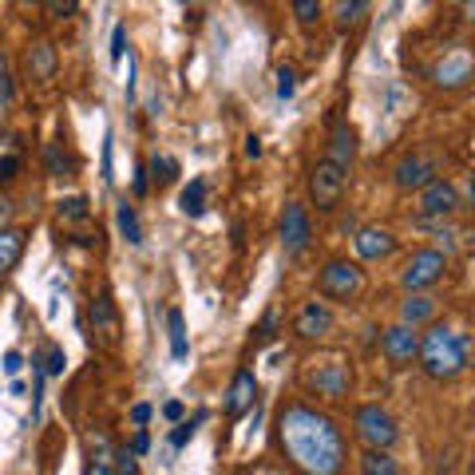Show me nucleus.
<instances>
[{"instance_id":"1","label":"nucleus","mask_w":475,"mask_h":475,"mask_svg":"<svg viewBox=\"0 0 475 475\" xmlns=\"http://www.w3.org/2000/svg\"><path fill=\"white\" fill-rule=\"evenodd\" d=\"M277 448L290 460V468L301 475H341L345 460H349V444L345 432L329 412H317L313 404L290 401L277 412Z\"/></svg>"},{"instance_id":"2","label":"nucleus","mask_w":475,"mask_h":475,"mask_svg":"<svg viewBox=\"0 0 475 475\" xmlns=\"http://www.w3.org/2000/svg\"><path fill=\"white\" fill-rule=\"evenodd\" d=\"M420 369L432 380H456L468 369V333H456L448 325H432L420 337Z\"/></svg>"},{"instance_id":"3","label":"nucleus","mask_w":475,"mask_h":475,"mask_svg":"<svg viewBox=\"0 0 475 475\" xmlns=\"http://www.w3.org/2000/svg\"><path fill=\"white\" fill-rule=\"evenodd\" d=\"M353 432L369 452H388V448L401 440V428H396V416L380 404H361L353 412Z\"/></svg>"},{"instance_id":"4","label":"nucleus","mask_w":475,"mask_h":475,"mask_svg":"<svg viewBox=\"0 0 475 475\" xmlns=\"http://www.w3.org/2000/svg\"><path fill=\"white\" fill-rule=\"evenodd\" d=\"M448 274V253L444 250H432V245H424V250H416L409 261H404L401 269V285L409 293H424L432 290V285H440Z\"/></svg>"},{"instance_id":"5","label":"nucleus","mask_w":475,"mask_h":475,"mask_svg":"<svg viewBox=\"0 0 475 475\" xmlns=\"http://www.w3.org/2000/svg\"><path fill=\"white\" fill-rule=\"evenodd\" d=\"M317 290L325 297H333V301H353V297H361V290H364V269L356 266V261L333 258V261H325V269H321Z\"/></svg>"},{"instance_id":"6","label":"nucleus","mask_w":475,"mask_h":475,"mask_svg":"<svg viewBox=\"0 0 475 475\" xmlns=\"http://www.w3.org/2000/svg\"><path fill=\"white\" fill-rule=\"evenodd\" d=\"M345 186H349V171L325 163V159H321V163L309 171V199H313V206H317V210H337V206H341Z\"/></svg>"},{"instance_id":"7","label":"nucleus","mask_w":475,"mask_h":475,"mask_svg":"<svg viewBox=\"0 0 475 475\" xmlns=\"http://www.w3.org/2000/svg\"><path fill=\"white\" fill-rule=\"evenodd\" d=\"M88 321H91V337H96V345L119 349V341H123V321H119V309H115V301H112L107 290H99L96 297H91Z\"/></svg>"},{"instance_id":"8","label":"nucleus","mask_w":475,"mask_h":475,"mask_svg":"<svg viewBox=\"0 0 475 475\" xmlns=\"http://www.w3.org/2000/svg\"><path fill=\"white\" fill-rule=\"evenodd\" d=\"M305 388H309L313 396H325V401H341L353 388V372H349V364H341V361L317 364V369L305 372Z\"/></svg>"},{"instance_id":"9","label":"nucleus","mask_w":475,"mask_h":475,"mask_svg":"<svg viewBox=\"0 0 475 475\" xmlns=\"http://www.w3.org/2000/svg\"><path fill=\"white\" fill-rule=\"evenodd\" d=\"M313 242V222H309V210L301 202H285V214H282V250L285 258H301Z\"/></svg>"},{"instance_id":"10","label":"nucleus","mask_w":475,"mask_h":475,"mask_svg":"<svg viewBox=\"0 0 475 475\" xmlns=\"http://www.w3.org/2000/svg\"><path fill=\"white\" fill-rule=\"evenodd\" d=\"M456 210H460V191L448 178H432L420 191V202H416V214L420 218H448Z\"/></svg>"},{"instance_id":"11","label":"nucleus","mask_w":475,"mask_h":475,"mask_svg":"<svg viewBox=\"0 0 475 475\" xmlns=\"http://www.w3.org/2000/svg\"><path fill=\"white\" fill-rule=\"evenodd\" d=\"M432 178H436V159H432L428 151H412V155H404L393 171V183L401 186V191H424Z\"/></svg>"},{"instance_id":"12","label":"nucleus","mask_w":475,"mask_h":475,"mask_svg":"<svg viewBox=\"0 0 475 475\" xmlns=\"http://www.w3.org/2000/svg\"><path fill=\"white\" fill-rule=\"evenodd\" d=\"M468 80H471V52L468 48H452V52H444V59L432 67V83L444 91L463 88Z\"/></svg>"},{"instance_id":"13","label":"nucleus","mask_w":475,"mask_h":475,"mask_svg":"<svg viewBox=\"0 0 475 475\" xmlns=\"http://www.w3.org/2000/svg\"><path fill=\"white\" fill-rule=\"evenodd\" d=\"M293 333L301 341H321V337L333 333V313H329L325 301H305L293 317Z\"/></svg>"},{"instance_id":"14","label":"nucleus","mask_w":475,"mask_h":475,"mask_svg":"<svg viewBox=\"0 0 475 475\" xmlns=\"http://www.w3.org/2000/svg\"><path fill=\"white\" fill-rule=\"evenodd\" d=\"M353 250L361 261H385V258H393V250H396V234L385 230V226H361V230L353 234Z\"/></svg>"},{"instance_id":"15","label":"nucleus","mask_w":475,"mask_h":475,"mask_svg":"<svg viewBox=\"0 0 475 475\" xmlns=\"http://www.w3.org/2000/svg\"><path fill=\"white\" fill-rule=\"evenodd\" d=\"M380 349H385V356L393 364H412L416 353H420V333L396 321V325L385 329V337H380Z\"/></svg>"},{"instance_id":"16","label":"nucleus","mask_w":475,"mask_h":475,"mask_svg":"<svg viewBox=\"0 0 475 475\" xmlns=\"http://www.w3.org/2000/svg\"><path fill=\"white\" fill-rule=\"evenodd\" d=\"M56 64H59V52L48 36H36L28 48H24V72H28V80H36V83L52 80Z\"/></svg>"},{"instance_id":"17","label":"nucleus","mask_w":475,"mask_h":475,"mask_svg":"<svg viewBox=\"0 0 475 475\" xmlns=\"http://www.w3.org/2000/svg\"><path fill=\"white\" fill-rule=\"evenodd\" d=\"M253 396H258V377H253L250 369H238L230 388H226V396H222V412L230 416V420H238L242 412L253 409Z\"/></svg>"},{"instance_id":"18","label":"nucleus","mask_w":475,"mask_h":475,"mask_svg":"<svg viewBox=\"0 0 475 475\" xmlns=\"http://www.w3.org/2000/svg\"><path fill=\"white\" fill-rule=\"evenodd\" d=\"M353 159H356V131L341 119V123H333V131H329V155H325V163L349 171Z\"/></svg>"},{"instance_id":"19","label":"nucleus","mask_w":475,"mask_h":475,"mask_svg":"<svg viewBox=\"0 0 475 475\" xmlns=\"http://www.w3.org/2000/svg\"><path fill=\"white\" fill-rule=\"evenodd\" d=\"M436 313H440V301L432 293H409L401 301V325L420 329V325H428V321H436Z\"/></svg>"},{"instance_id":"20","label":"nucleus","mask_w":475,"mask_h":475,"mask_svg":"<svg viewBox=\"0 0 475 475\" xmlns=\"http://www.w3.org/2000/svg\"><path fill=\"white\" fill-rule=\"evenodd\" d=\"M24 242H28V234L16 230V226L0 230V277H4L8 269H16V261H20V253H24Z\"/></svg>"},{"instance_id":"21","label":"nucleus","mask_w":475,"mask_h":475,"mask_svg":"<svg viewBox=\"0 0 475 475\" xmlns=\"http://www.w3.org/2000/svg\"><path fill=\"white\" fill-rule=\"evenodd\" d=\"M88 475H112V463H115V452L112 444H107V436L99 432V436L88 440Z\"/></svg>"},{"instance_id":"22","label":"nucleus","mask_w":475,"mask_h":475,"mask_svg":"<svg viewBox=\"0 0 475 475\" xmlns=\"http://www.w3.org/2000/svg\"><path fill=\"white\" fill-rule=\"evenodd\" d=\"M115 222H119V230H123V238L131 245H143V226H139V214H135V206L127 199H119V206H115Z\"/></svg>"},{"instance_id":"23","label":"nucleus","mask_w":475,"mask_h":475,"mask_svg":"<svg viewBox=\"0 0 475 475\" xmlns=\"http://www.w3.org/2000/svg\"><path fill=\"white\" fill-rule=\"evenodd\" d=\"M178 206H183V214L199 218L202 210H206V183H202V178H194V183L183 191V199H178Z\"/></svg>"},{"instance_id":"24","label":"nucleus","mask_w":475,"mask_h":475,"mask_svg":"<svg viewBox=\"0 0 475 475\" xmlns=\"http://www.w3.org/2000/svg\"><path fill=\"white\" fill-rule=\"evenodd\" d=\"M44 163H48V175L52 178H72V159H67V151H64V143H48V151H44Z\"/></svg>"},{"instance_id":"25","label":"nucleus","mask_w":475,"mask_h":475,"mask_svg":"<svg viewBox=\"0 0 475 475\" xmlns=\"http://www.w3.org/2000/svg\"><path fill=\"white\" fill-rule=\"evenodd\" d=\"M361 475H401V468H396V460L388 452H364Z\"/></svg>"},{"instance_id":"26","label":"nucleus","mask_w":475,"mask_h":475,"mask_svg":"<svg viewBox=\"0 0 475 475\" xmlns=\"http://www.w3.org/2000/svg\"><path fill=\"white\" fill-rule=\"evenodd\" d=\"M167 329H171V356L175 361H186V321L178 309L167 313Z\"/></svg>"},{"instance_id":"27","label":"nucleus","mask_w":475,"mask_h":475,"mask_svg":"<svg viewBox=\"0 0 475 475\" xmlns=\"http://www.w3.org/2000/svg\"><path fill=\"white\" fill-rule=\"evenodd\" d=\"M293 16H297V24H305V28H313V24L325 16V4L321 0H293Z\"/></svg>"},{"instance_id":"28","label":"nucleus","mask_w":475,"mask_h":475,"mask_svg":"<svg viewBox=\"0 0 475 475\" xmlns=\"http://www.w3.org/2000/svg\"><path fill=\"white\" fill-rule=\"evenodd\" d=\"M364 12H369L364 0H341V4H337V24H341V28H353V24L364 20Z\"/></svg>"},{"instance_id":"29","label":"nucleus","mask_w":475,"mask_h":475,"mask_svg":"<svg viewBox=\"0 0 475 475\" xmlns=\"http://www.w3.org/2000/svg\"><path fill=\"white\" fill-rule=\"evenodd\" d=\"M91 210H88V199H64L59 202V218H67V222H83Z\"/></svg>"},{"instance_id":"30","label":"nucleus","mask_w":475,"mask_h":475,"mask_svg":"<svg viewBox=\"0 0 475 475\" xmlns=\"http://www.w3.org/2000/svg\"><path fill=\"white\" fill-rule=\"evenodd\" d=\"M175 175H178V163H175V159H167V155H155V159H151V178H155V183H171Z\"/></svg>"},{"instance_id":"31","label":"nucleus","mask_w":475,"mask_h":475,"mask_svg":"<svg viewBox=\"0 0 475 475\" xmlns=\"http://www.w3.org/2000/svg\"><path fill=\"white\" fill-rule=\"evenodd\" d=\"M64 369H67V356L59 345H52V349H48V361H44V372L48 377H64Z\"/></svg>"},{"instance_id":"32","label":"nucleus","mask_w":475,"mask_h":475,"mask_svg":"<svg viewBox=\"0 0 475 475\" xmlns=\"http://www.w3.org/2000/svg\"><path fill=\"white\" fill-rule=\"evenodd\" d=\"M20 175V159L16 155H0V186H12Z\"/></svg>"},{"instance_id":"33","label":"nucleus","mask_w":475,"mask_h":475,"mask_svg":"<svg viewBox=\"0 0 475 475\" xmlns=\"http://www.w3.org/2000/svg\"><path fill=\"white\" fill-rule=\"evenodd\" d=\"M115 475H139V463H135V456L127 452V448H119L115 452V463H112Z\"/></svg>"},{"instance_id":"34","label":"nucleus","mask_w":475,"mask_h":475,"mask_svg":"<svg viewBox=\"0 0 475 475\" xmlns=\"http://www.w3.org/2000/svg\"><path fill=\"white\" fill-rule=\"evenodd\" d=\"M202 420H206V416H194L191 424H178V428H175V436H171V444H175V448H186V444H191V440H194V428H199Z\"/></svg>"},{"instance_id":"35","label":"nucleus","mask_w":475,"mask_h":475,"mask_svg":"<svg viewBox=\"0 0 475 475\" xmlns=\"http://www.w3.org/2000/svg\"><path fill=\"white\" fill-rule=\"evenodd\" d=\"M12 75H8V67H4V59H0V112H8L12 107Z\"/></svg>"},{"instance_id":"36","label":"nucleus","mask_w":475,"mask_h":475,"mask_svg":"<svg viewBox=\"0 0 475 475\" xmlns=\"http://www.w3.org/2000/svg\"><path fill=\"white\" fill-rule=\"evenodd\" d=\"M293 88H297L293 67H277V99H290V96H293Z\"/></svg>"},{"instance_id":"37","label":"nucleus","mask_w":475,"mask_h":475,"mask_svg":"<svg viewBox=\"0 0 475 475\" xmlns=\"http://www.w3.org/2000/svg\"><path fill=\"white\" fill-rule=\"evenodd\" d=\"M127 52V24H115V32H112V64H119Z\"/></svg>"},{"instance_id":"38","label":"nucleus","mask_w":475,"mask_h":475,"mask_svg":"<svg viewBox=\"0 0 475 475\" xmlns=\"http://www.w3.org/2000/svg\"><path fill=\"white\" fill-rule=\"evenodd\" d=\"M44 8L56 16V20H67V16H75V12H80V4H75V0H64V4H59V0H56V4H44Z\"/></svg>"},{"instance_id":"39","label":"nucleus","mask_w":475,"mask_h":475,"mask_svg":"<svg viewBox=\"0 0 475 475\" xmlns=\"http://www.w3.org/2000/svg\"><path fill=\"white\" fill-rule=\"evenodd\" d=\"M147 448H151V436H147V428H139V432L131 436V448H127V452H131V456H143Z\"/></svg>"},{"instance_id":"40","label":"nucleus","mask_w":475,"mask_h":475,"mask_svg":"<svg viewBox=\"0 0 475 475\" xmlns=\"http://www.w3.org/2000/svg\"><path fill=\"white\" fill-rule=\"evenodd\" d=\"M147 420H151V404H135V409H131V424H135V428H147Z\"/></svg>"},{"instance_id":"41","label":"nucleus","mask_w":475,"mask_h":475,"mask_svg":"<svg viewBox=\"0 0 475 475\" xmlns=\"http://www.w3.org/2000/svg\"><path fill=\"white\" fill-rule=\"evenodd\" d=\"M20 364H24V356L16 353V349L4 353V372H8V377H16V372H20Z\"/></svg>"},{"instance_id":"42","label":"nucleus","mask_w":475,"mask_h":475,"mask_svg":"<svg viewBox=\"0 0 475 475\" xmlns=\"http://www.w3.org/2000/svg\"><path fill=\"white\" fill-rule=\"evenodd\" d=\"M12 210H16V206H12V199H4V194H0V230H4V226L12 222Z\"/></svg>"},{"instance_id":"43","label":"nucleus","mask_w":475,"mask_h":475,"mask_svg":"<svg viewBox=\"0 0 475 475\" xmlns=\"http://www.w3.org/2000/svg\"><path fill=\"white\" fill-rule=\"evenodd\" d=\"M183 412H186L183 401H167V404H163V416H167V420H183Z\"/></svg>"},{"instance_id":"44","label":"nucleus","mask_w":475,"mask_h":475,"mask_svg":"<svg viewBox=\"0 0 475 475\" xmlns=\"http://www.w3.org/2000/svg\"><path fill=\"white\" fill-rule=\"evenodd\" d=\"M274 329H277V309H269V313H266V321H261V337L269 341V337H274Z\"/></svg>"},{"instance_id":"45","label":"nucleus","mask_w":475,"mask_h":475,"mask_svg":"<svg viewBox=\"0 0 475 475\" xmlns=\"http://www.w3.org/2000/svg\"><path fill=\"white\" fill-rule=\"evenodd\" d=\"M147 191H151V178H147V171L139 167V171H135V194H147Z\"/></svg>"},{"instance_id":"46","label":"nucleus","mask_w":475,"mask_h":475,"mask_svg":"<svg viewBox=\"0 0 475 475\" xmlns=\"http://www.w3.org/2000/svg\"><path fill=\"white\" fill-rule=\"evenodd\" d=\"M245 155H250V159L261 155V139H258V135H250V139H245Z\"/></svg>"},{"instance_id":"47","label":"nucleus","mask_w":475,"mask_h":475,"mask_svg":"<svg viewBox=\"0 0 475 475\" xmlns=\"http://www.w3.org/2000/svg\"><path fill=\"white\" fill-rule=\"evenodd\" d=\"M104 178H107V183H112V139H107V147H104Z\"/></svg>"},{"instance_id":"48","label":"nucleus","mask_w":475,"mask_h":475,"mask_svg":"<svg viewBox=\"0 0 475 475\" xmlns=\"http://www.w3.org/2000/svg\"><path fill=\"white\" fill-rule=\"evenodd\" d=\"M0 290H4V277H0Z\"/></svg>"}]
</instances>
